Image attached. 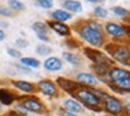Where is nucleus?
<instances>
[{
	"instance_id": "16",
	"label": "nucleus",
	"mask_w": 130,
	"mask_h": 116,
	"mask_svg": "<svg viewBox=\"0 0 130 116\" xmlns=\"http://www.w3.org/2000/svg\"><path fill=\"white\" fill-rule=\"evenodd\" d=\"M92 71L96 74V76L99 77V80H102V81L106 84L108 82V71H109V66L104 64V63H94L92 64Z\"/></svg>"
},
{
	"instance_id": "22",
	"label": "nucleus",
	"mask_w": 130,
	"mask_h": 116,
	"mask_svg": "<svg viewBox=\"0 0 130 116\" xmlns=\"http://www.w3.org/2000/svg\"><path fill=\"white\" fill-rule=\"evenodd\" d=\"M9 7L11 11H23L25 10V4L21 0H9Z\"/></svg>"
},
{
	"instance_id": "4",
	"label": "nucleus",
	"mask_w": 130,
	"mask_h": 116,
	"mask_svg": "<svg viewBox=\"0 0 130 116\" xmlns=\"http://www.w3.org/2000/svg\"><path fill=\"white\" fill-rule=\"evenodd\" d=\"M101 105L109 116H124V105L118 96L108 94L101 101Z\"/></svg>"
},
{
	"instance_id": "5",
	"label": "nucleus",
	"mask_w": 130,
	"mask_h": 116,
	"mask_svg": "<svg viewBox=\"0 0 130 116\" xmlns=\"http://www.w3.org/2000/svg\"><path fill=\"white\" fill-rule=\"evenodd\" d=\"M21 108L25 109V112H31V113H45L46 112V105L41 101L38 96L35 95H29V96H24L20 102H18Z\"/></svg>"
},
{
	"instance_id": "32",
	"label": "nucleus",
	"mask_w": 130,
	"mask_h": 116,
	"mask_svg": "<svg viewBox=\"0 0 130 116\" xmlns=\"http://www.w3.org/2000/svg\"><path fill=\"white\" fill-rule=\"evenodd\" d=\"M60 115L62 116H78L77 113H73V112H67V110H64L63 108H60Z\"/></svg>"
},
{
	"instance_id": "29",
	"label": "nucleus",
	"mask_w": 130,
	"mask_h": 116,
	"mask_svg": "<svg viewBox=\"0 0 130 116\" xmlns=\"http://www.w3.org/2000/svg\"><path fill=\"white\" fill-rule=\"evenodd\" d=\"M66 45H67L70 49H76V48H78V46H80V43H78V42H76V41H74L73 38H69V39L66 41Z\"/></svg>"
},
{
	"instance_id": "19",
	"label": "nucleus",
	"mask_w": 130,
	"mask_h": 116,
	"mask_svg": "<svg viewBox=\"0 0 130 116\" xmlns=\"http://www.w3.org/2000/svg\"><path fill=\"white\" fill-rule=\"evenodd\" d=\"M20 63L21 66H24V67H28V69H37L41 66V62L38 59H35V57H20Z\"/></svg>"
},
{
	"instance_id": "35",
	"label": "nucleus",
	"mask_w": 130,
	"mask_h": 116,
	"mask_svg": "<svg viewBox=\"0 0 130 116\" xmlns=\"http://www.w3.org/2000/svg\"><path fill=\"white\" fill-rule=\"evenodd\" d=\"M87 2H90V3H98V2H101V0H87Z\"/></svg>"
},
{
	"instance_id": "1",
	"label": "nucleus",
	"mask_w": 130,
	"mask_h": 116,
	"mask_svg": "<svg viewBox=\"0 0 130 116\" xmlns=\"http://www.w3.org/2000/svg\"><path fill=\"white\" fill-rule=\"evenodd\" d=\"M76 31L81 37L83 41L88 42L92 46H104V34H102V27L98 21L85 20L77 24Z\"/></svg>"
},
{
	"instance_id": "33",
	"label": "nucleus",
	"mask_w": 130,
	"mask_h": 116,
	"mask_svg": "<svg viewBox=\"0 0 130 116\" xmlns=\"http://www.w3.org/2000/svg\"><path fill=\"white\" fill-rule=\"evenodd\" d=\"M38 39L42 41V42H51V38H49V35H39V37H38Z\"/></svg>"
},
{
	"instance_id": "36",
	"label": "nucleus",
	"mask_w": 130,
	"mask_h": 116,
	"mask_svg": "<svg viewBox=\"0 0 130 116\" xmlns=\"http://www.w3.org/2000/svg\"><path fill=\"white\" fill-rule=\"evenodd\" d=\"M3 106H4V105H2V104H0V112L3 110Z\"/></svg>"
},
{
	"instance_id": "31",
	"label": "nucleus",
	"mask_w": 130,
	"mask_h": 116,
	"mask_svg": "<svg viewBox=\"0 0 130 116\" xmlns=\"http://www.w3.org/2000/svg\"><path fill=\"white\" fill-rule=\"evenodd\" d=\"M4 116H27V115H23V113H20V112H17V110L13 109V110H9Z\"/></svg>"
},
{
	"instance_id": "10",
	"label": "nucleus",
	"mask_w": 130,
	"mask_h": 116,
	"mask_svg": "<svg viewBox=\"0 0 130 116\" xmlns=\"http://www.w3.org/2000/svg\"><path fill=\"white\" fill-rule=\"evenodd\" d=\"M55 82H56L59 90H62L63 92H67L69 95H71L74 91L81 87L76 80H70V78H66V77H57Z\"/></svg>"
},
{
	"instance_id": "27",
	"label": "nucleus",
	"mask_w": 130,
	"mask_h": 116,
	"mask_svg": "<svg viewBox=\"0 0 130 116\" xmlns=\"http://www.w3.org/2000/svg\"><path fill=\"white\" fill-rule=\"evenodd\" d=\"M7 55L14 57V59H20L21 57V52L17 51V49H13V48H7Z\"/></svg>"
},
{
	"instance_id": "25",
	"label": "nucleus",
	"mask_w": 130,
	"mask_h": 116,
	"mask_svg": "<svg viewBox=\"0 0 130 116\" xmlns=\"http://www.w3.org/2000/svg\"><path fill=\"white\" fill-rule=\"evenodd\" d=\"M35 2H37L38 6L45 10H51L53 7V0H35Z\"/></svg>"
},
{
	"instance_id": "13",
	"label": "nucleus",
	"mask_w": 130,
	"mask_h": 116,
	"mask_svg": "<svg viewBox=\"0 0 130 116\" xmlns=\"http://www.w3.org/2000/svg\"><path fill=\"white\" fill-rule=\"evenodd\" d=\"M46 25H48V28L53 29L56 34H59L60 37H69L70 32H71L70 27H67L64 23H59V21H53V20H52V21H48Z\"/></svg>"
},
{
	"instance_id": "17",
	"label": "nucleus",
	"mask_w": 130,
	"mask_h": 116,
	"mask_svg": "<svg viewBox=\"0 0 130 116\" xmlns=\"http://www.w3.org/2000/svg\"><path fill=\"white\" fill-rule=\"evenodd\" d=\"M51 17L53 21H59V23H66V21H70L73 18L71 13L66 11V10H53L51 13Z\"/></svg>"
},
{
	"instance_id": "34",
	"label": "nucleus",
	"mask_w": 130,
	"mask_h": 116,
	"mask_svg": "<svg viewBox=\"0 0 130 116\" xmlns=\"http://www.w3.org/2000/svg\"><path fill=\"white\" fill-rule=\"evenodd\" d=\"M4 39H6V34H4L3 29H0V42H3Z\"/></svg>"
},
{
	"instance_id": "3",
	"label": "nucleus",
	"mask_w": 130,
	"mask_h": 116,
	"mask_svg": "<svg viewBox=\"0 0 130 116\" xmlns=\"http://www.w3.org/2000/svg\"><path fill=\"white\" fill-rule=\"evenodd\" d=\"M104 49L106 51L108 55L112 56V59H115L118 63H122L126 67H129L130 52H129V46L127 45H123V42H120V41H113L112 43H106L104 46Z\"/></svg>"
},
{
	"instance_id": "2",
	"label": "nucleus",
	"mask_w": 130,
	"mask_h": 116,
	"mask_svg": "<svg viewBox=\"0 0 130 116\" xmlns=\"http://www.w3.org/2000/svg\"><path fill=\"white\" fill-rule=\"evenodd\" d=\"M73 98L76 101H78L83 106H85L87 109L92 110V112H102V106H101V99L95 95L92 88L88 87H80L78 90H76L73 94Z\"/></svg>"
},
{
	"instance_id": "30",
	"label": "nucleus",
	"mask_w": 130,
	"mask_h": 116,
	"mask_svg": "<svg viewBox=\"0 0 130 116\" xmlns=\"http://www.w3.org/2000/svg\"><path fill=\"white\" fill-rule=\"evenodd\" d=\"M15 45H17V46H20V48H28V45H29V43L27 42L25 39H17V41H15Z\"/></svg>"
},
{
	"instance_id": "23",
	"label": "nucleus",
	"mask_w": 130,
	"mask_h": 116,
	"mask_svg": "<svg viewBox=\"0 0 130 116\" xmlns=\"http://www.w3.org/2000/svg\"><path fill=\"white\" fill-rule=\"evenodd\" d=\"M112 13L113 14H116L118 17H127L129 15V11H127L126 9H123V7H120V6H115V7H112Z\"/></svg>"
},
{
	"instance_id": "9",
	"label": "nucleus",
	"mask_w": 130,
	"mask_h": 116,
	"mask_svg": "<svg viewBox=\"0 0 130 116\" xmlns=\"http://www.w3.org/2000/svg\"><path fill=\"white\" fill-rule=\"evenodd\" d=\"M76 81L81 87H88V88H96L99 84L98 77L94 76L92 73H84V71L76 74Z\"/></svg>"
},
{
	"instance_id": "21",
	"label": "nucleus",
	"mask_w": 130,
	"mask_h": 116,
	"mask_svg": "<svg viewBox=\"0 0 130 116\" xmlns=\"http://www.w3.org/2000/svg\"><path fill=\"white\" fill-rule=\"evenodd\" d=\"M63 59L66 60V62L71 63V64H78V63H81V60H80V56L76 53H71V52H63Z\"/></svg>"
},
{
	"instance_id": "15",
	"label": "nucleus",
	"mask_w": 130,
	"mask_h": 116,
	"mask_svg": "<svg viewBox=\"0 0 130 116\" xmlns=\"http://www.w3.org/2000/svg\"><path fill=\"white\" fill-rule=\"evenodd\" d=\"M63 67V62L56 56H49L43 62V69L48 71H59Z\"/></svg>"
},
{
	"instance_id": "24",
	"label": "nucleus",
	"mask_w": 130,
	"mask_h": 116,
	"mask_svg": "<svg viewBox=\"0 0 130 116\" xmlns=\"http://www.w3.org/2000/svg\"><path fill=\"white\" fill-rule=\"evenodd\" d=\"M94 14L99 18H106L108 17V10L102 6H96L95 9H94Z\"/></svg>"
},
{
	"instance_id": "8",
	"label": "nucleus",
	"mask_w": 130,
	"mask_h": 116,
	"mask_svg": "<svg viewBox=\"0 0 130 116\" xmlns=\"http://www.w3.org/2000/svg\"><path fill=\"white\" fill-rule=\"evenodd\" d=\"M106 77H108V81L113 82V84H119V82L124 81V80H130V73L129 70H126L123 67L112 66V67H109Z\"/></svg>"
},
{
	"instance_id": "14",
	"label": "nucleus",
	"mask_w": 130,
	"mask_h": 116,
	"mask_svg": "<svg viewBox=\"0 0 130 116\" xmlns=\"http://www.w3.org/2000/svg\"><path fill=\"white\" fill-rule=\"evenodd\" d=\"M63 109L67 112H73V113H81L84 112V106L80 104L78 101H76L74 98H67L63 99Z\"/></svg>"
},
{
	"instance_id": "18",
	"label": "nucleus",
	"mask_w": 130,
	"mask_h": 116,
	"mask_svg": "<svg viewBox=\"0 0 130 116\" xmlns=\"http://www.w3.org/2000/svg\"><path fill=\"white\" fill-rule=\"evenodd\" d=\"M63 7L69 13H81L83 11V4L80 2H77V0H64L63 2Z\"/></svg>"
},
{
	"instance_id": "11",
	"label": "nucleus",
	"mask_w": 130,
	"mask_h": 116,
	"mask_svg": "<svg viewBox=\"0 0 130 116\" xmlns=\"http://www.w3.org/2000/svg\"><path fill=\"white\" fill-rule=\"evenodd\" d=\"M105 32L110 37H123V35H129V27L127 25H120L118 23H106L104 27Z\"/></svg>"
},
{
	"instance_id": "12",
	"label": "nucleus",
	"mask_w": 130,
	"mask_h": 116,
	"mask_svg": "<svg viewBox=\"0 0 130 116\" xmlns=\"http://www.w3.org/2000/svg\"><path fill=\"white\" fill-rule=\"evenodd\" d=\"M11 85L15 88V90L21 91V92H25V94L38 92L37 85L32 84V82H29V81H25V80H14V81H11Z\"/></svg>"
},
{
	"instance_id": "28",
	"label": "nucleus",
	"mask_w": 130,
	"mask_h": 116,
	"mask_svg": "<svg viewBox=\"0 0 130 116\" xmlns=\"http://www.w3.org/2000/svg\"><path fill=\"white\" fill-rule=\"evenodd\" d=\"M11 14H13V11L7 6L0 7V15H3V17H11Z\"/></svg>"
},
{
	"instance_id": "20",
	"label": "nucleus",
	"mask_w": 130,
	"mask_h": 116,
	"mask_svg": "<svg viewBox=\"0 0 130 116\" xmlns=\"http://www.w3.org/2000/svg\"><path fill=\"white\" fill-rule=\"evenodd\" d=\"M32 29L34 32L39 37V35H48L49 34V28L46 25V23H41V21H37V23L32 24Z\"/></svg>"
},
{
	"instance_id": "26",
	"label": "nucleus",
	"mask_w": 130,
	"mask_h": 116,
	"mask_svg": "<svg viewBox=\"0 0 130 116\" xmlns=\"http://www.w3.org/2000/svg\"><path fill=\"white\" fill-rule=\"evenodd\" d=\"M51 52H52V49L46 45H38L37 46V53L41 55V56H46V55H49Z\"/></svg>"
},
{
	"instance_id": "7",
	"label": "nucleus",
	"mask_w": 130,
	"mask_h": 116,
	"mask_svg": "<svg viewBox=\"0 0 130 116\" xmlns=\"http://www.w3.org/2000/svg\"><path fill=\"white\" fill-rule=\"evenodd\" d=\"M37 91L41 92L42 95L49 96V98H57L59 96V88H57L56 82L52 80H41L37 84Z\"/></svg>"
},
{
	"instance_id": "6",
	"label": "nucleus",
	"mask_w": 130,
	"mask_h": 116,
	"mask_svg": "<svg viewBox=\"0 0 130 116\" xmlns=\"http://www.w3.org/2000/svg\"><path fill=\"white\" fill-rule=\"evenodd\" d=\"M83 53H84L85 57L92 63H104V64L109 66V67H112L113 63H115V62H112V59L108 57L104 52L96 51V49H92V48H84L83 49Z\"/></svg>"
}]
</instances>
